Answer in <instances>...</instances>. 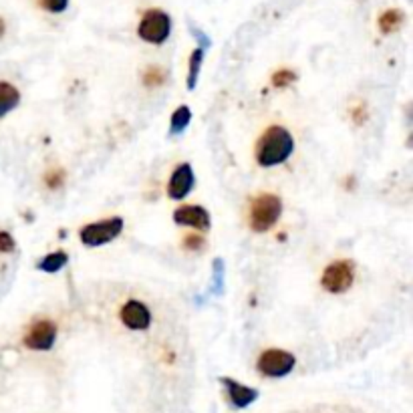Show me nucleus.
<instances>
[{
	"instance_id": "nucleus-12",
	"label": "nucleus",
	"mask_w": 413,
	"mask_h": 413,
	"mask_svg": "<svg viewBox=\"0 0 413 413\" xmlns=\"http://www.w3.org/2000/svg\"><path fill=\"white\" fill-rule=\"evenodd\" d=\"M18 103H21V93H18V89L14 85H11V83H6V81H0V119H2L6 113H11Z\"/></svg>"
},
{
	"instance_id": "nucleus-16",
	"label": "nucleus",
	"mask_w": 413,
	"mask_h": 413,
	"mask_svg": "<svg viewBox=\"0 0 413 413\" xmlns=\"http://www.w3.org/2000/svg\"><path fill=\"white\" fill-rule=\"evenodd\" d=\"M202 63H204V50L195 49L190 57V71H188V89H194L195 83H198V75H200V69H202Z\"/></svg>"
},
{
	"instance_id": "nucleus-9",
	"label": "nucleus",
	"mask_w": 413,
	"mask_h": 413,
	"mask_svg": "<svg viewBox=\"0 0 413 413\" xmlns=\"http://www.w3.org/2000/svg\"><path fill=\"white\" fill-rule=\"evenodd\" d=\"M194 188V170L190 163H180L171 171L170 182H168V195L171 200H182L192 192Z\"/></svg>"
},
{
	"instance_id": "nucleus-11",
	"label": "nucleus",
	"mask_w": 413,
	"mask_h": 413,
	"mask_svg": "<svg viewBox=\"0 0 413 413\" xmlns=\"http://www.w3.org/2000/svg\"><path fill=\"white\" fill-rule=\"evenodd\" d=\"M222 383H224V387L228 391V397H230L232 405L238 407V409H244V407L252 405L256 401V397H258V391H256V389L246 387V385L238 383V381H234L230 377H224Z\"/></svg>"
},
{
	"instance_id": "nucleus-19",
	"label": "nucleus",
	"mask_w": 413,
	"mask_h": 413,
	"mask_svg": "<svg viewBox=\"0 0 413 413\" xmlns=\"http://www.w3.org/2000/svg\"><path fill=\"white\" fill-rule=\"evenodd\" d=\"M63 182H65V171L63 170H50L47 176H45V183L49 186L50 190H57L61 188Z\"/></svg>"
},
{
	"instance_id": "nucleus-18",
	"label": "nucleus",
	"mask_w": 413,
	"mask_h": 413,
	"mask_svg": "<svg viewBox=\"0 0 413 413\" xmlns=\"http://www.w3.org/2000/svg\"><path fill=\"white\" fill-rule=\"evenodd\" d=\"M294 79H296V75L292 73V71H289V69H282V71H277V73L272 75V85L282 89V87L291 85Z\"/></svg>"
},
{
	"instance_id": "nucleus-13",
	"label": "nucleus",
	"mask_w": 413,
	"mask_h": 413,
	"mask_svg": "<svg viewBox=\"0 0 413 413\" xmlns=\"http://www.w3.org/2000/svg\"><path fill=\"white\" fill-rule=\"evenodd\" d=\"M67 262H69V256H67V252L59 250V252H50V254L45 256V258L38 262V268H41L43 272H49V274H53V272H59L61 268L67 267Z\"/></svg>"
},
{
	"instance_id": "nucleus-20",
	"label": "nucleus",
	"mask_w": 413,
	"mask_h": 413,
	"mask_svg": "<svg viewBox=\"0 0 413 413\" xmlns=\"http://www.w3.org/2000/svg\"><path fill=\"white\" fill-rule=\"evenodd\" d=\"M38 4L49 13H63L69 4V0H38Z\"/></svg>"
},
{
	"instance_id": "nucleus-17",
	"label": "nucleus",
	"mask_w": 413,
	"mask_h": 413,
	"mask_svg": "<svg viewBox=\"0 0 413 413\" xmlns=\"http://www.w3.org/2000/svg\"><path fill=\"white\" fill-rule=\"evenodd\" d=\"M166 81V73H163V69H159V67H149L144 75V83L147 87H158L161 85Z\"/></svg>"
},
{
	"instance_id": "nucleus-7",
	"label": "nucleus",
	"mask_w": 413,
	"mask_h": 413,
	"mask_svg": "<svg viewBox=\"0 0 413 413\" xmlns=\"http://www.w3.org/2000/svg\"><path fill=\"white\" fill-rule=\"evenodd\" d=\"M57 339V327L49 318H41L26 331L25 345L33 351H49Z\"/></svg>"
},
{
	"instance_id": "nucleus-22",
	"label": "nucleus",
	"mask_w": 413,
	"mask_h": 413,
	"mask_svg": "<svg viewBox=\"0 0 413 413\" xmlns=\"http://www.w3.org/2000/svg\"><path fill=\"white\" fill-rule=\"evenodd\" d=\"M14 238L9 232H0V252H13Z\"/></svg>"
},
{
	"instance_id": "nucleus-3",
	"label": "nucleus",
	"mask_w": 413,
	"mask_h": 413,
	"mask_svg": "<svg viewBox=\"0 0 413 413\" xmlns=\"http://www.w3.org/2000/svg\"><path fill=\"white\" fill-rule=\"evenodd\" d=\"M171 33V21L163 11H147L137 26V35L146 43L151 45H161Z\"/></svg>"
},
{
	"instance_id": "nucleus-21",
	"label": "nucleus",
	"mask_w": 413,
	"mask_h": 413,
	"mask_svg": "<svg viewBox=\"0 0 413 413\" xmlns=\"http://www.w3.org/2000/svg\"><path fill=\"white\" fill-rule=\"evenodd\" d=\"M183 248H186V250H194V252H198V250L204 248V238L198 236V234H190V236L183 238Z\"/></svg>"
},
{
	"instance_id": "nucleus-10",
	"label": "nucleus",
	"mask_w": 413,
	"mask_h": 413,
	"mask_svg": "<svg viewBox=\"0 0 413 413\" xmlns=\"http://www.w3.org/2000/svg\"><path fill=\"white\" fill-rule=\"evenodd\" d=\"M173 222L180 226H190L195 230L210 228V214L202 206H182L173 212Z\"/></svg>"
},
{
	"instance_id": "nucleus-8",
	"label": "nucleus",
	"mask_w": 413,
	"mask_h": 413,
	"mask_svg": "<svg viewBox=\"0 0 413 413\" xmlns=\"http://www.w3.org/2000/svg\"><path fill=\"white\" fill-rule=\"evenodd\" d=\"M119 318L132 331H146L151 325V313L141 301H127L119 311Z\"/></svg>"
},
{
	"instance_id": "nucleus-15",
	"label": "nucleus",
	"mask_w": 413,
	"mask_h": 413,
	"mask_svg": "<svg viewBox=\"0 0 413 413\" xmlns=\"http://www.w3.org/2000/svg\"><path fill=\"white\" fill-rule=\"evenodd\" d=\"M403 23V13L401 11H395V9H391V11H385V13L379 16V28L389 35V33H393V31H397Z\"/></svg>"
},
{
	"instance_id": "nucleus-14",
	"label": "nucleus",
	"mask_w": 413,
	"mask_h": 413,
	"mask_svg": "<svg viewBox=\"0 0 413 413\" xmlns=\"http://www.w3.org/2000/svg\"><path fill=\"white\" fill-rule=\"evenodd\" d=\"M190 119H192V111H190V107H186V105L178 107V109L173 111V115H171V122H170L171 134L173 135L182 134L183 129L190 125Z\"/></svg>"
},
{
	"instance_id": "nucleus-4",
	"label": "nucleus",
	"mask_w": 413,
	"mask_h": 413,
	"mask_svg": "<svg viewBox=\"0 0 413 413\" xmlns=\"http://www.w3.org/2000/svg\"><path fill=\"white\" fill-rule=\"evenodd\" d=\"M122 232L123 220L109 218L101 220V222H93V224H87L79 236H81V242L85 244V246H103V244L113 242Z\"/></svg>"
},
{
	"instance_id": "nucleus-1",
	"label": "nucleus",
	"mask_w": 413,
	"mask_h": 413,
	"mask_svg": "<svg viewBox=\"0 0 413 413\" xmlns=\"http://www.w3.org/2000/svg\"><path fill=\"white\" fill-rule=\"evenodd\" d=\"M294 151V139L289 129L272 125L262 134L256 144V161L264 168L279 166L291 158Z\"/></svg>"
},
{
	"instance_id": "nucleus-2",
	"label": "nucleus",
	"mask_w": 413,
	"mask_h": 413,
	"mask_svg": "<svg viewBox=\"0 0 413 413\" xmlns=\"http://www.w3.org/2000/svg\"><path fill=\"white\" fill-rule=\"evenodd\" d=\"M282 214V202L279 195L262 194L250 204V228L254 232H268Z\"/></svg>"
},
{
	"instance_id": "nucleus-6",
	"label": "nucleus",
	"mask_w": 413,
	"mask_h": 413,
	"mask_svg": "<svg viewBox=\"0 0 413 413\" xmlns=\"http://www.w3.org/2000/svg\"><path fill=\"white\" fill-rule=\"evenodd\" d=\"M355 279V267L349 260H337L328 264L323 272L321 284L328 292H345L353 284Z\"/></svg>"
},
{
	"instance_id": "nucleus-5",
	"label": "nucleus",
	"mask_w": 413,
	"mask_h": 413,
	"mask_svg": "<svg viewBox=\"0 0 413 413\" xmlns=\"http://www.w3.org/2000/svg\"><path fill=\"white\" fill-rule=\"evenodd\" d=\"M294 365H296V359L292 353L282 351V349H267L258 357L256 367L262 375L279 379V377L289 375L294 369Z\"/></svg>"
},
{
	"instance_id": "nucleus-23",
	"label": "nucleus",
	"mask_w": 413,
	"mask_h": 413,
	"mask_svg": "<svg viewBox=\"0 0 413 413\" xmlns=\"http://www.w3.org/2000/svg\"><path fill=\"white\" fill-rule=\"evenodd\" d=\"M4 31H6V25H4V21L0 18V37L4 35Z\"/></svg>"
}]
</instances>
